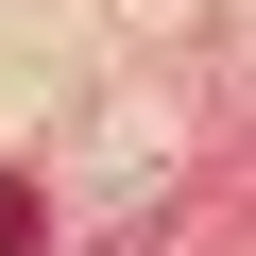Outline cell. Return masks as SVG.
I'll list each match as a JSON object with an SVG mask.
<instances>
[{"mask_svg":"<svg viewBox=\"0 0 256 256\" xmlns=\"http://www.w3.org/2000/svg\"><path fill=\"white\" fill-rule=\"evenodd\" d=\"M0 256H34V188H18V171H0Z\"/></svg>","mask_w":256,"mask_h":256,"instance_id":"cell-1","label":"cell"}]
</instances>
